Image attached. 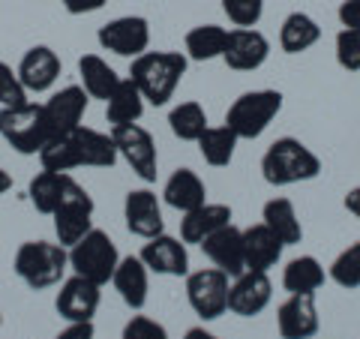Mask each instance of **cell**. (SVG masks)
<instances>
[{"label":"cell","mask_w":360,"mask_h":339,"mask_svg":"<svg viewBox=\"0 0 360 339\" xmlns=\"http://www.w3.org/2000/svg\"><path fill=\"white\" fill-rule=\"evenodd\" d=\"M96 42L103 45L105 51L117 54V58L135 60L139 54H144L150 49V25H148V18H141V15L111 18L108 25L99 27Z\"/></svg>","instance_id":"cell-9"},{"label":"cell","mask_w":360,"mask_h":339,"mask_svg":"<svg viewBox=\"0 0 360 339\" xmlns=\"http://www.w3.org/2000/svg\"><path fill=\"white\" fill-rule=\"evenodd\" d=\"M270 58V42L262 30L255 27H234L229 30V42H225L222 60L229 63L234 72H255L262 70Z\"/></svg>","instance_id":"cell-13"},{"label":"cell","mask_w":360,"mask_h":339,"mask_svg":"<svg viewBox=\"0 0 360 339\" xmlns=\"http://www.w3.org/2000/svg\"><path fill=\"white\" fill-rule=\"evenodd\" d=\"M72 144H75V156H78V168L87 165V168H111L120 153H117V144L111 139V132H99V129H90V127H78L72 132Z\"/></svg>","instance_id":"cell-24"},{"label":"cell","mask_w":360,"mask_h":339,"mask_svg":"<svg viewBox=\"0 0 360 339\" xmlns=\"http://www.w3.org/2000/svg\"><path fill=\"white\" fill-rule=\"evenodd\" d=\"M238 135H234L229 127H207L205 135L195 141L198 144V153H201V160H205L207 165L213 168H225V165H231L234 160V151H238Z\"/></svg>","instance_id":"cell-32"},{"label":"cell","mask_w":360,"mask_h":339,"mask_svg":"<svg viewBox=\"0 0 360 339\" xmlns=\"http://www.w3.org/2000/svg\"><path fill=\"white\" fill-rule=\"evenodd\" d=\"M51 219H54L58 243L66 246V250L75 246L90 229H94V198H90V192L84 186L78 192H72V196L51 213Z\"/></svg>","instance_id":"cell-11"},{"label":"cell","mask_w":360,"mask_h":339,"mask_svg":"<svg viewBox=\"0 0 360 339\" xmlns=\"http://www.w3.org/2000/svg\"><path fill=\"white\" fill-rule=\"evenodd\" d=\"M283 111V94L279 90H246L225 111V127H229L240 141H252L274 123V117Z\"/></svg>","instance_id":"cell-4"},{"label":"cell","mask_w":360,"mask_h":339,"mask_svg":"<svg viewBox=\"0 0 360 339\" xmlns=\"http://www.w3.org/2000/svg\"><path fill=\"white\" fill-rule=\"evenodd\" d=\"M82 189V184L70 174V172H42L30 180L27 186V198L30 205L37 207L39 213H45V217H51L54 210H58L66 198L72 196V192Z\"/></svg>","instance_id":"cell-20"},{"label":"cell","mask_w":360,"mask_h":339,"mask_svg":"<svg viewBox=\"0 0 360 339\" xmlns=\"http://www.w3.org/2000/svg\"><path fill=\"white\" fill-rule=\"evenodd\" d=\"M229 286L231 276L222 274L219 267H201L186 274V300L198 319L217 321L219 315L229 312Z\"/></svg>","instance_id":"cell-7"},{"label":"cell","mask_w":360,"mask_h":339,"mask_svg":"<svg viewBox=\"0 0 360 339\" xmlns=\"http://www.w3.org/2000/svg\"><path fill=\"white\" fill-rule=\"evenodd\" d=\"M111 286H115L120 300L127 303L129 309H144L148 288H150V270L139 255H123L115 276H111Z\"/></svg>","instance_id":"cell-21"},{"label":"cell","mask_w":360,"mask_h":339,"mask_svg":"<svg viewBox=\"0 0 360 339\" xmlns=\"http://www.w3.org/2000/svg\"><path fill=\"white\" fill-rule=\"evenodd\" d=\"M201 252L210 258L213 267H219L222 274H229L231 279L240 276L246 270V255H243V229L238 225H225L217 234H210L201 243Z\"/></svg>","instance_id":"cell-19"},{"label":"cell","mask_w":360,"mask_h":339,"mask_svg":"<svg viewBox=\"0 0 360 339\" xmlns=\"http://www.w3.org/2000/svg\"><path fill=\"white\" fill-rule=\"evenodd\" d=\"M324 286V267L315 255H297L283 267V288L288 295H312Z\"/></svg>","instance_id":"cell-28"},{"label":"cell","mask_w":360,"mask_h":339,"mask_svg":"<svg viewBox=\"0 0 360 339\" xmlns=\"http://www.w3.org/2000/svg\"><path fill=\"white\" fill-rule=\"evenodd\" d=\"M0 135L13 151L21 156H37L45 141L51 139L49 120H45V108L37 103L0 108Z\"/></svg>","instance_id":"cell-6"},{"label":"cell","mask_w":360,"mask_h":339,"mask_svg":"<svg viewBox=\"0 0 360 339\" xmlns=\"http://www.w3.org/2000/svg\"><path fill=\"white\" fill-rule=\"evenodd\" d=\"M225 225H231V207L217 205V201H205L201 207L184 213V219H180V241L201 246L210 234H217Z\"/></svg>","instance_id":"cell-22"},{"label":"cell","mask_w":360,"mask_h":339,"mask_svg":"<svg viewBox=\"0 0 360 339\" xmlns=\"http://www.w3.org/2000/svg\"><path fill=\"white\" fill-rule=\"evenodd\" d=\"M99 288L103 286L72 274L70 279L60 282V291H58V298H54V309H58V315L66 321H94L99 300H103V291Z\"/></svg>","instance_id":"cell-14"},{"label":"cell","mask_w":360,"mask_h":339,"mask_svg":"<svg viewBox=\"0 0 360 339\" xmlns=\"http://www.w3.org/2000/svg\"><path fill=\"white\" fill-rule=\"evenodd\" d=\"M111 139H115V144H117L120 160L127 162L144 184H153L156 165H160L153 135L144 129L141 123H123V127H111Z\"/></svg>","instance_id":"cell-8"},{"label":"cell","mask_w":360,"mask_h":339,"mask_svg":"<svg viewBox=\"0 0 360 339\" xmlns=\"http://www.w3.org/2000/svg\"><path fill=\"white\" fill-rule=\"evenodd\" d=\"M144 103L148 99L141 96L139 84L132 78H120V84L115 87V94L105 99V117L111 127H123V123H139L144 115Z\"/></svg>","instance_id":"cell-27"},{"label":"cell","mask_w":360,"mask_h":339,"mask_svg":"<svg viewBox=\"0 0 360 339\" xmlns=\"http://www.w3.org/2000/svg\"><path fill=\"white\" fill-rule=\"evenodd\" d=\"M25 103H30V99L18 78V70H13L6 60H0V108H13Z\"/></svg>","instance_id":"cell-38"},{"label":"cell","mask_w":360,"mask_h":339,"mask_svg":"<svg viewBox=\"0 0 360 339\" xmlns=\"http://www.w3.org/2000/svg\"><path fill=\"white\" fill-rule=\"evenodd\" d=\"M184 339H219V336L205 331V327H189V331L184 333Z\"/></svg>","instance_id":"cell-44"},{"label":"cell","mask_w":360,"mask_h":339,"mask_svg":"<svg viewBox=\"0 0 360 339\" xmlns=\"http://www.w3.org/2000/svg\"><path fill=\"white\" fill-rule=\"evenodd\" d=\"M162 201L180 213H189L207 201V186L193 168H177L162 186Z\"/></svg>","instance_id":"cell-25"},{"label":"cell","mask_w":360,"mask_h":339,"mask_svg":"<svg viewBox=\"0 0 360 339\" xmlns=\"http://www.w3.org/2000/svg\"><path fill=\"white\" fill-rule=\"evenodd\" d=\"M39 162H42L45 172H72V168H78L72 132L70 135H54V139L45 141V148L39 151Z\"/></svg>","instance_id":"cell-34"},{"label":"cell","mask_w":360,"mask_h":339,"mask_svg":"<svg viewBox=\"0 0 360 339\" xmlns=\"http://www.w3.org/2000/svg\"><path fill=\"white\" fill-rule=\"evenodd\" d=\"M189 58L184 51H144L132 60L129 78L139 84L141 96L150 105H165L174 96L177 84L184 82Z\"/></svg>","instance_id":"cell-1"},{"label":"cell","mask_w":360,"mask_h":339,"mask_svg":"<svg viewBox=\"0 0 360 339\" xmlns=\"http://www.w3.org/2000/svg\"><path fill=\"white\" fill-rule=\"evenodd\" d=\"M342 205H345V210L352 213V217L360 219V186H354V189L345 192V201H342Z\"/></svg>","instance_id":"cell-43"},{"label":"cell","mask_w":360,"mask_h":339,"mask_svg":"<svg viewBox=\"0 0 360 339\" xmlns=\"http://www.w3.org/2000/svg\"><path fill=\"white\" fill-rule=\"evenodd\" d=\"M78 75H82V87L87 90V96L103 99V103L120 84V75L111 70L108 60H103L99 54H84V58L78 60Z\"/></svg>","instance_id":"cell-31"},{"label":"cell","mask_w":360,"mask_h":339,"mask_svg":"<svg viewBox=\"0 0 360 339\" xmlns=\"http://www.w3.org/2000/svg\"><path fill=\"white\" fill-rule=\"evenodd\" d=\"M120 339H168L165 324H160L156 319H148V315H132V319L123 324Z\"/></svg>","instance_id":"cell-39"},{"label":"cell","mask_w":360,"mask_h":339,"mask_svg":"<svg viewBox=\"0 0 360 339\" xmlns=\"http://www.w3.org/2000/svg\"><path fill=\"white\" fill-rule=\"evenodd\" d=\"M328 276L345 291L360 288V241L345 246V250L333 258V264L328 267Z\"/></svg>","instance_id":"cell-35"},{"label":"cell","mask_w":360,"mask_h":339,"mask_svg":"<svg viewBox=\"0 0 360 339\" xmlns=\"http://www.w3.org/2000/svg\"><path fill=\"white\" fill-rule=\"evenodd\" d=\"M66 267H70V252L66 246L51 241H27L15 252V274L33 291L60 286Z\"/></svg>","instance_id":"cell-3"},{"label":"cell","mask_w":360,"mask_h":339,"mask_svg":"<svg viewBox=\"0 0 360 339\" xmlns=\"http://www.w3.org/2000/svg\"><path fill=\"white\" fill-rule=\"evenodd\" d=\"M321 174V160L300 139H276L262 156V177L270 186H295Z\"/></svg>","instance_id":"cell-2"},{"label":"cell","mask_w":360,"mask_h":339,"mask_svg":"<svg viewBox=\"0 0 360 339\" xmlns=\"http://www.w3.org/2000/svg\"><path fill=\"white\" fill-rule=\"evenodd\" d=\"M94 336H96L94 321H70L54 339H94Z\"/></svg>","instance_id":"cell-42"},{"label":"cell","mask_w":360,"mask_h":339,"mask_svg":"<svg viewBox=\"0 0 360 339\" xmlns=\"http://www.w3.org/2000/svg\"><path fill=\"white\" fill-rule=\"evenodd\" d=\"M283 250L285 243L279 241V237L267 229L264 222L258 225H250V229H243V255H246V270H274L279 264V258H283Z\"/></svg>","instance_id":"cell-23"},{"label":"cell","mask_w":360,"mask_h":339,"mask_svg":"<svg viewBox=\"0 0 360 339\" xmlns=\"http://www.w3.org/2000/svg\"><path fill=\"white\" fill-rule=\"evenodd\" d=\"M336 18H340L342 27L360 30V0H342L340 9H336Z\"/></svg>","instance_id":"cell-40"},{"label":"cell","mask_w":360,"mask_h":339,"mask_svg":"<svg viewBox=\"0 0 360 339\" xmlns=\"http://www.w3.org/2000/svg\"><path fill=\"white\" fill-rule=\"evenodd\" d=\"M270 300H274V286L270 276L262 270H243L240 276L231 279L229 286V312L240 315V319H255L262 315Z\"/></svg>","instance_id":"cell-10"},{"label":"cell","mask_w":360,"mask_h":339,"mask_svg":"<svg viewBox=\"0 0 360 339\" xmlns=\"http://www.w3.org/2000/svg\"><path fill=\"white\" fill-rule=\"evenodd\" d=\"M123 219H127V229L135 237H150L165 231V219H162V205L156 198V192L150 189H129L127 201H123Z\"/></svg>","instance_id":"cell-16"},{"label":"cell","mask_w":360,"mask_h":339,"mask_svg":"<svg viewBox=\"0 0 360 339\" xmlns=\"http://www.w3.org/2000/svg\"><path fill=\"white\" fill-rule=\"evenodd\" d=\"M60 4L70 15H90V13H99L108 0H60Z\"/></svg>","instance_id":"cell-41"},{"label":"cell","mask_w":360,"mask_h":339,"mask_svg":"<svg viewBox=\"0 0 360 339\" xmlns=\"http://www.w3.org/2000/svg\"><path fill=\"white\" fill-rule=\"evenodd\" d=\"M321 39V27L319 21L307 13H291L285 15L283 27H279V49L285 54H303L309 51L315 42Z\"/></svg>","instance_id":"cell-29"},{"label":"cell","mask_w":360,"mask_h":339,"mask_svg":"<svg viewBox=\"0 0 360 339\" xmlns=\"http://www.w3.org/2000/svg\"><path fill=\"white\" fill-rule=\"evenodd\" d=\"M168 127H172V132L177 135L180 141H198L210 123H207L205 105L180 103V105H174L172 111H168Z\"/></svg>","instance_id":"cell-33"},{"label":"cell","mask_w":360,"mask_h":339,"mask_svg":"<svg viewBox=\"0 0 360 339\" xmlns=\"http://www.w3.org/2000/svg\"><path fill=\"white\" fill-rule=\"evenodd\" d=\"M219 4L229 21L238 27H255L264 15V0H219Z\"/></svg>","instance_id":"cell-37"},{"label":"cell","mask_w":360,"mask_h":339,"mask_svg":"<svg viewBox=\"0 0 360 339\" xmlns=\"http://www.w3.org/2000/svg\"><path fill=\"white\" fill-rule=\"evenodd\" d=\"M70 270L75 276H84L96 286H105L115 276V270L120 264V252L117 243L108 237V231L103 229H90L75 246H70Z\"/></svg>","instance_id":"cell-5"},{"label":"cell","mask_w":360,"mask_h":339,"mask_svg":"<svg viewBox=\"0 0 360 339\" xmlns=\"http://www.w3.org/2000/svg\"><path fill=\"white\" fill-rule=\"evenodd\" d=\"M13 189V177H9V172H4V168H0V196H4V192H9Z\"/></svg>","instance_id":"cell-45"},{"label":"cell","mask_w":360,"mask_h":339,"mask_svg":"<svg viewBox=\"0 0 360 339\" xmlns=\"http://www.w3.org/2000/svg\"><path fill=\"white\" fill-rule=\"evenodd\" d=\"M319 324L312 295H288L276 309V331L283 339H312L319 333Z\"/></svg>","instance_id":"cell-17"},{"label":"cell","mask_w":360,"mask_h":339,"mask_svg":"<svg viewBox=\"0 0 360 339\" xmlns=\"http://www.w3.org/2000/svg\"><path fill=\"white\" fill-rule=\"evenodd\" d=\"M333 54H336V63H340L345 72H360V30L342 27L336 33Z\"/></svg>","instance_id":"cell-36"},{"label":"cell","mask_w":360,"mask_h":339,"mask_svg":"<svg viewBox=\"0 0 360 339\" xmlns=\"http://www.w3.org/2000/svg\"><path fill=\"white\" fill-rule=\"evenodd\" d=\"M262 222L285 246H295V243L303 241V225L297 219V210H295V205H291V198H285V196H274L270 201H264Z\"/></svg>","instance_id":"cell-26"},{"label":"cell","mask_w":360,"mask_h":339,"mask_svg":"<svg viewBox=\"0 0 360 339\" xmlns=\"http://www.w3.org/2000/svg\"><path fill=\"white\" fill-rule=\"evenodd\" d=\"M225 42H229V27H219V25H198L186 33V58L195 60V63H207V60H217L225 54Z\"/></svg>","instance_id":"cell-30"},{"label":"cell","mask_w":360,"mask_h":339,"mask_svg":"<svg viewBox=\"0 0 360 339\" xmlns=\"http://www.w3.org/2000/svg\"><path fill=\"white\" fill-rule=\"evenodd\" d=\"M139 258L148 264L150 274L156 276H186L189 274V252L186 243L172 234H156L141 246Z\"/></svg>","instance_id":"cell-15"},{"label":"cell","mask_w":360,"mask_h":339,"mask_svg":"<svg viewBox=\"0 0 360 339\" xmlns=\"http://www.w3.org/2000/svg\"><path fill=\"white\" fill-rule=\"evenodd\" d=\"M0 324H4V312H0Z\"/></svg>","instance_id":"cell-46"},{"label":"cell","mask_w":360,"mask_h":339,"mask_svg":"<svg viewBox=\"0 0 360 339\" xmlns=\"http://www.w3.org/2000/svg\"><path fill=\"white\" fill-rule=\"evenodd\" d=\"M87 90L82 84H66L60 90H54L49 103H42L45 120H49L51 139L54 135H70L82 127L84 111H87Z\"/></svg>","instance_id":"cell-12"},{"label":"cell","mask_w":360,"mask_h":339,"mask_svg":"<svg viewBox=\"0 0 360 339\" xmlns=\"http://www.w3.org/2000/svg\"><path fill=\"white\" fill-rule=\"evenodd\" d=\"M18 78L27 94H45V90H51L60 78L58 51L49 49V45H33V49H27L18 63Z\"/></svg>","instance_id":"cell-18"}]
</instances>
